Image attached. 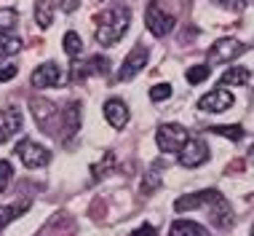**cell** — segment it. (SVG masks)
<instances>
[{
  "mask_svg": "<svg viewBox=\"0 0 254 236\" xmlns=\"http://www.w3.org/2000/svg\"><path fill=\"white\" fill-rule=\"evenodd\" d=\"M203 207L209 212L211 223L217 228H228L233 223V210H230V201L222 196L219 191H198V193H188V196H180L174 201V210L177 212H190Z\"/></svg>",
  "mask_w": 254,
  "mask_h": 236,
  "instance_id": "cell-1",
  "label": "cell"
},
{
  "mask_svg": "<svg viewBox=\"0 0 254 236\" xmlns=\"http://www.w3.org/2000/svg\"><path fill=\"white\" fill-rule=\"evenodd\" d=\"M97 43L102 46H115L123 38V32L128 30V22H131V11L126 5H113V8L102 11L97 19Z\"/></svg>",
  "mask_w": 254,
  "mask_h": 236,
  "instance_id": "cell-2",
  "label": "cell"
},
{
  "mask_svg": "<svg viewBox=\"0 0 254 236\" xmlns=\"http://www.w3.org/2000/svg\"><path fill=\"white\" fill-rule=\"evenodd\" d=\"M145 24L155 38H163V35H169V32L174 30V16L163 8L161 0H150L147 8H145Z\"/></svg>",
  "mask_w": 254,
  "mask_h": 236,
  "instance_id": "cell-3",
  "label": "cell"
},
{
  "mask_svg": "<svg viewBox=\"0 0 254 236\" xmlns=\"http://www.w3.org/2000/svg\"><path fill=\"white\" fill-rule=\"evenodd\" d=\"M188 140H190L188 129L180 126V123H163V126L155 131V142L163 153H180Z\"/></svg>",
  "mask_w": 254,
  "mask_h": 236,
  "instance_id": "cell-4",
  "label": "cell"
},
{
  "mask_svg": "<svg viewBox=\"0 0 254 236\" xmlns=\"http://www.w3.org/2000/svg\"><path fill=\"white\" fill-rule=\"evenodd\" d=\"M16 156L22 158V164L27 166V169H40V166H46L51 161V153L43 148V145L32 142V140H19L16 142Z\"/></svg>",
  "mask_w": 254,
  "mask_h": 236,
  "instance_id": "cell-5",
  "label": "cell"
},
{
  "mask_svg": "<svg viewBox=\"0 0 254 236\" xmlns=\"http://www.w3.org/2000/svg\"><path fill=\"white\" fill-rule=\"evenodd\" d=\"M246 51V43L236 38H219L217 43H211L209 48V65H219V62H233Z\"/></svg>",
  "mask_w": 254,
  "mask_h": 236,
  "instance_id": "cell-6",
  "label": "cell"
},
{
  "mask_svg": "<svg viewBox=\"0 0 254 236\" xmlns=\"http://www.w3.org/2000/svg\"><path fill=\"white\" fill-rule=\"evenodd\" d=\"M147 57H150V48L145 43H136L131 48V54L123 59V65L118 70V81H131L136 73H142V70H145V65H147Z\"/></svg>",
  "mask_w": 254,
  "mask_h": 236,
  "instance_id": "cell-7",
  "label": "cell"
},
{
  "mask_svg": "<svg viewBox=\"0 0 254 236\" xmlns=\"http://www.w3.org/2000/svg\"><path fill=\"white\" fill-rule=\"evenodd\" d=\"M236 105V97H233L230 89L219 86V89H211L209 94H203L201 100H198V108L206 110V113H225L228 108Z\"/></svg>",
  "mask_w": 254,
  "mask_h": 236,
  "instance_id": "cell-8",
  "label": "cell"
},
{
  "mask_svg": "<svg viewBox=\"0 0 254 236\" xmlns=\"http://www.w3.org/2000/svg\"><path fill=\"white\" fill-rule=\"evenodd\" d=\"M206 161H209V145L198 140V137H190L185 142V148L180 150V164L185 169H195V166H201Z\"/></svg>",
  "mask_w": 254,
  "mask_h": 236,
  "instance_id": "cell-9",
  "label": "cell"
},
{
  "mask_svg": "<svg viewBox=\"0 0 254 236\" xmlns=\"http://www.w3.org/2000/svg\"><path fill=\"white\" fill-rule=\"evenodd\" d=\"M30 108H32V116H35V121L43 126V131H49V134H54V121L62 123V113L57 110V105H54L51 100H43V97H38V100H30Z\"/></svg>",
  "mask_w": 254,
  "mask_h": 236,
  "instance_id": "cell-10",
  "label": "cell"
},
{
  "mask_svg": "<svg viewBox=\"0 0 254 236\" xmlns=\"http://www.w3.org/2000/svg\"><path fill=\"white\" fill-rule=\"evenodd\" d=\"M62 81H64V73H62V67L57 62H43V65H38L35 73H32V86H38V89L62 86Z\"/></svg>",
  "mask_w": 254,
  "mask_h": 236,
  "instance_id": "cell-11",
  "label": "cell"
},
{
  "mask_svg": "<svg viewBox=\"0 0 254 236\" xmlns=\"http://www.w3.org/2000/svg\"><path fill=\"white\" fill-rule=\"evenodd\" d=\"M22 110L19 108H0V145L8 142L16 131H22Z\"/></svg>",
  "mask_w": 254,
  "mask_h": 236,
  "instance_id": "cell-12",
  "label": "cell"
},
{
  "mask_svg": "<svg viewBox=\"0 0 254 236\" xmlns=\"http://www.w3.org/2000/svg\"><path fill=\"white\" fill-rule=\"evenodd\" d=\"M105 118L113 129H123L128 123V118H131V113H128V105L123 100H107L105 102Z\"/></svg>",
  "mask_w": 254,
  "mask_h": 236,
  "instance_id": "cell-13",
  "label": "cell"
},
{
  "mask_svg": "<svg viewBox=\"0 0 254 236\" xmlns=\"http://www.w3.org/2000/svg\"><path fill=\"white\" fill-rule=\"evenodd\" d=\"M107 70H110V59H105V57H91L86 65H75V67H72V81L88 78V75H105Z\"/></svg>",
  "mask_w": 254,
  "mask_h": 236,
  "instance_id": "cell-14",
  "label": "cell"
},
{
  "mask_svg": "<svg viewBox=\"0 0 254 236\" xmlns=\"http://www.w3.org/2000/svg\"><path fill=\"white\" fill-rule=\"evenodd\" d=\"M78 129H80V102H70L62 110V131H64V137H72Z\"/></svg>",
  "mask_w": 254,
  "mask_h": 236,
  "instance_id": "cell-15",
  "label": "cell"
},
{
  "mask_svg": "<svg viewBox=\"0 0 254 236\" xmlns=\"http://www.w3.org/2000/svg\"><path fill=\"white\" fill-rule=\"evenodd\" d=\"M249 78H252V73L246 70V67L233 65V67H228V70L222 73L219 86H246V83H249Z\"/></svg>",
  "mask_w": 254,
  "mask_h": 236,
  "instance_id": "cell-16",
  "label": "cell"
},
{
  "mask_svg": "<svg viewBox=\"0 0 254 236\" xmlns=\"http://www.w3.org/2000/svg\"><path fill=\"white\" fill-rule=\"evenodd\" d=\"M169 236H209V231L193 220H174L169 228Z\"/></svg>",
  "mask_w": 254,
  "mask_h": 236,
  "instance_id": "cell-17",
  "label": "cell"
},
{
  "mask_svg": "<svg viewBox=\"0 0 254 236\" xmlns=\"http://www.w3.org/2000/svg\"><path fill=\"white\" fill-rule=\"evenodd\" d=\"M35 22L40 30H49L54 24V0H38L35 3Z\"/></svg>",
  "mask_w": 254,
  "mask_h": 236,
  "instance_id": "cell-18",
  "label": "cell"
},
{
  "mask_svg": "<svg viewBox=\"0 0 254 236\" xmlns=\"http://www.w3.org/2000/svg\"><path fill=\"white\" fill-rule=\"evenodd\" d=\"M16 24H19V13L16 11L13 8H0V38L13 35Z\"/></svg>",
  "mask_w": 254,
  "mask_h": 236,
  "instance_id": "cell-19",
  "label": "cell"
},
{
  "mask_svg": "<svg viewBox=\"0 0 254 236\" xmlns=\"http://www.w3.org/2000/svg\"><path fill=\"white\" fill-rule=\"evenodd\" d=\"M62 46H64V54H67V57H78V54L80 51H83V40H80V35H78V32H64V40H62Z\"/></svg>",
  "mask_w": 254,
  "mask_h": 236,
  "instance_id": "cell-20",
  "label": "cell"
},
{
  "mask_svg": "<svg viewBox=\"0 0 254 236\" xmlns=\"http://www.w3.org/2000/svg\"><path fill=\"white\" fill-rule=\"evenodd\" d=\"M209 75H211V65H193V67H188L185 78H188L190 86H198V83H203Z\"/></svg>",
  "mask_w": 254,
  "mask_h": 236,
  "instance_id": "cell-21",
  "label": "cell"
},
{
  "mask_svg": "<svg viewBox=\"0 0 254 236\" xmlns=\"http://www.w3.org/2000/svg\"><path fill=\"white\" fill-rule=\"evenodd\" d=\"M211 134H219V137H228L230 142H238V140H244V126H238V123H233V126H209Z\"/></svg>",
  "mask_w": 254,
  "mask_h": 236,
  "instance_id": "cell-22",
  "label": "cell"
},
{
  "mask_svg": "<svg viewBox=\"0 0 254 236\" xmlns=\"http://www.w3.org/2000/svg\"><path fill=\"white\" fill-rule=\"evenodd\" d=\"M161 188V169L153 166L150 172H145V177H142V193H153Z\"/></svg>",
  "mask_w": 254,
  "mask_h": 236,
  "instance_id": "cell-23",
  "label": "cell"
},
{
  "mask_svg": "<svg viewBox=\"0 0 254 236\" xmlns=\"http://www.w3.org/2000/svg\"><path fill=\"white\" fill-rule=\"evenodd\" d=\"M19 48H22V40H19V38H13V35L0 38V59H5V57H11V54H16Z\"/></svg>",
  "mask_w": 254,
  "mask_h": 236,
  "instance_id": "cell-24",
  "label": "cell"
},
{
  "mask_svg": "<svg viewBox=\"0 0 254 236\" xmlns=\"http://www.w3.org/2000/svg\"><path fill=\"white\" fill-rule=\"evenodd\" d=\"M113 164H115V153H113V150H107V153H105V161L94 166V180L105 177L107 172H110V166H113Z\"/></svg>",
  "mask_w": 254,
  "mask_h": 236,
  "instance_id": "cell-25",
  "label": "cell"
},
{
  "mask_svg": "<svg viewBox=\"0 0 254 236\" xmlns=\"http://www.w3.org/2000/svg\"><path fill=\"white\" fill-rule=\"evenodd\" d=\"M171 97V86L169 83H155L153 89H150V100L153 102H163V100H169Z\"/></svg>",
  "mask_w": 254,
  "mask_h": 236,
  "instance_id": "cell-26",
  "label": "cell"
},
{
  "mask_svg": "<svg viewBox=\"0 0 254 236\" xmlns=\"http://www.w3.org/2000/svg\"><path fill=\"white\" fill-rule=\"evenodd\" d=\"M22 210H24V207H0V231H3V228L8 226Z\"/></svg>",
  "mask_w": 254,
  "mask_h": 236,
  "instance_id": "cell-27",
  "label": "cell"
},
{
  "mask_svg": "<svg viewBox=\"0 0 254 236\" xmlns=\"http://www.w3.org/2000/svg\"><path fill=\"white\" fill-rule=\"evenodd\" d=\"M11 177H13L11 164H8V161H0V193H5V188H8V183H11Z\"/></svg>",
  "mask_w": 254,
  "mask_h": 236,
  "instance_id": "cell-28",
  "label": "cell"
},
{
  "mask_svg": "<svg viewBox=\"0 0 254 236\" xmlns=\"http://www.w3.org/2000/svg\"><path fill=\"white\" fill-rule=\"evenodd\" d=\"M217 3L228 11H244L246 5H249V0H217Z\"/></svg>",
  "mask_w": 254,
  "mask_h": 236,
  "instance_id": "cell-29",
  "label": "cell"
},
{
  "mask_svg": "<svg viewBox=\"0 0 254 236\" xmlns=\"http://www.w3.org/2000/svg\"><path fill=\"white\" fill-rule=\"evenodd\" d=\"M16 73H19V65H0V81H3V83L11 81Z\"/></svg>",
  "mask_w": 254,
  "mask_h": 236,
  "instance_id": "cell-30",
  "label": "cell"
},
{
  "mask_svg": "<svg viewBox=\"0 0 254 236\" xmlns=\"http://www.w3.org/2000/svg\"><path fill=\"white\" fill-rule=\"evenodd\" d=\"M131 236H158V231H155L153 226H139Z\"/></svg>",
  "mask_w": 254,
  "mask_h": 236,
  "instance_id": "cell-31",
  "label": "cell"
},
{
  "mask_svg": "<svg viewBox=\"0 0 254 236\" xmlns=\"http://www.w3.org/2000/svg\"><path fill=\"white\" fill-rule=\"evenodd\" d=\"M59 5H62V11H64V13H72V11L80 5V0H62Z\"/></svg>",
  "mask_w": 254,
  "mask_h": 236,
  "instance_id": "cell-32",
  "label": "cell"
},
{
  "mask_svg": "<svg viewBox=\"0 0 254 236\" xmlns=\"http://www.w3.org/2000/svg\"><path fill=\"white\" fill-rule=\"evenodd\" d=\"M249 156H252V161H254V142H252V148H249Z\"/></svg>",
  "mask_w": 254,
  "mask_h": 236,
  "instance_id": "cell-33",
  "label": "cell"
},
{
  "mask_svg": "<svg viewBox=\"0 0 254 236\" xmlns=\"http://www.w3.org/2000/svg\"><path fill=\"white\" fill-rule=\"evenodd\" d=\"M252 236H254V226H252Z\"/></svg>",
  "mask_w": 254,
  "mask_h": 236,
  "instance_id": "cell-34",
  "label": "cell"
}]
</instances>
